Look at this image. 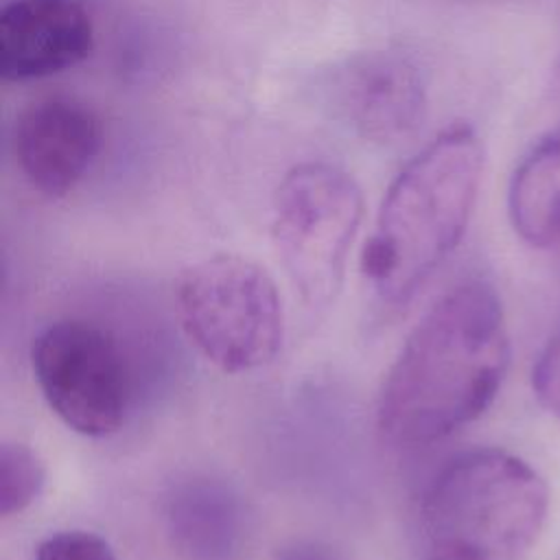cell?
<instances>
[{
  "label": "cell",
  "mask_w": 560,
  "mask_h": 560,
  "mask_svg": "<svg viewBox=\"0 0 560 560\" xmlns=\"http://www.w3.org/2000/svg\"><path fill=\"white\" fill-rule=\"evenodd\" d=\"M273 560H348L337 547L315 538H300L284 545Z\"/></svg>",
  "instance_id": "15"
},
{
  "label": "cell",
  "mask_w": 560,
  "mask_h": 560,
  "mask_svg": "<svg viewBox=\"0 0 560 560\" xmlns=\"http://www.w3.org/2000/svg\"><path fill=\"white\" fill-rule=\"evenodd\" d=\"M532 387L538 402L560 418V332L542 348L532 370Z\"/></svg>",
  "instance_id": "14"
},
{
  "label": "cell",
  "mask_w": 560,
  "mask_h": 560,
  "mask_svg": "<svg viewBox=\"0 0 560 560\" xmlns=\"http://www.w3.org/2000/svg\"><path fill=\"white\" fill-rule=\"evenodd\" d=\"M175 308L188 341L223 372L265 368L282 348L278 287L252 258L217 254L186 267L175 282Z\"/></svg>",
  "instance_id": "4"
},
{
  "label": "cell",
  "mask_w": 560,
  "mask_h": 560,
  "mask_svg": "<svg viewBox=\"0 0 560 560\" xmlns=\"http://www.w3.org/2000/svg\"><path fill=\"white\" fill-rule=\"evenodd\" d=\"M549 505L542 477L501 448L451 459L420 503L424 560H523Z\"/></svg>",
  "instance_id": "3"
},
{
  "label": "cell",
  "mask_w": 560,
  "mask_h": 560,
  "mask_svg": "<svg viewBox=\"0 0 560 560\" xmlns=\"http://www.w3.org/2000/svg\"><path fill=\"white\" fill-rule=\"evenodd\" d=\"M510 361L497 291L483 280L448 289L418 319L385 374L376 422L402 446L431 444L479 418Z\"/></svg>",
  "instance_id": "1"
},
{
  "label": "cell",
  "mask_w": 560,
  "mask_h": 560,
  "mask_svg": "<svg viewBox=\"0 0 560 560\" xmlns=\"http://www.w3.org/2000/svg\"><path fill=\"white\" fill-rule=\"evenodd\" d=\"M103 125L85 103L48 96L15 120L13 153L24 179L46 197L68 195L101 151Z\"/></svg>",
  "instance_id": "8"
},
{
  "label": "cell",
  "mask_w": 560,
  "mask_h": 560,
  "mask_svg": "<svg viewBox=\"0 0 560 560\" xmlns=\"http://www.w3.org/2000/svg\"><path fill=\"white\" fill-rule=\"evenodd\" d=\"M361 219V188L343 168L302 162L282 177L273 197L271 238L308 308L335 302Z\"/></svg>",
  "instance_id": "5"
},
{
  "label": "cell",
  "mask_w": 560,
  "mask_h": 560,
  "mask_svg": "<svg viewBox=\"0 0 560 560\" xmlns=\"http://www.w3.org/2000/svg\"><path fill=\"white\" fill-rule=\"evenodd\" d=\"M31 365L44 400L68 429L105 438L125 422L129 374L109 330L57 319L33 339Z\"/></svg>",
  "instance_id": "6"
},
{
  "label": "cell",
  "mask_w": 560,
  "mask_h": 560,
  "mask_svg": "<svg viewBox=\"0 0 560 560\" xmlns=\"http://www.w3.org/2000/svg\"><path fill=\"white\" fill-rule=\"evenodd\" d=\"M483 168V144L453 122L418 151L389 184L361 271L383 300L407 302L462 241Z\"/></svg>",
  "instance_id": "2"
},
{
  "label": "cell",
  "mask_w": 560,
  "mask_h": 560,
  "mask_svg": "<svg viewBox=\"0 0 560 560\" xmlns=\"http://www.w3.org/2000/svg\"><path fill=\"white\" fill-rule=\"evenodd\" d=\"M324 101L359 138L387 144L418 127L427 88L409 55L378 48L337 63L324 81Z\"/></svg>",
  "instance_id": "7"
},
{
  "label": "cell",
  "mask_w": 560,
  "mask_h": 560,
  "mask_svg": "<svg viewBox=\"0 0 560 560\" xmlns=\"http://www.w3.org/2000/svg\"><path fill=\"white\" fill-rule=\"evenodd\" d=\"M94 48L88 11L74 0H13L0 11V74L28 81L63 72Z\"/></svg>",
  "instance_id": "9"
},
{
  "label": "cell",
  "mask_w": 560,
  "mask_h": 560,
  "mask_svg": "<svg viewBox=\"0 0 560 560\" xmlns=\"http://www.w3.org/2000/svg\"><path fill=\"white\" fill-rule=\"evenodd\" d=\"M35 560H116L105 538L85 529L50 534L37 547Z\"/></svg>",
  "instance_id": "13"
},
{
  "label": "cell",
  "mask_w": 560,
  "mask_h": 560,
  "mask_svg": "<svg viewBox=\"0 0 560 560\" xmlns=\"http://www.w3.org/2000/svg\"><path fill=\"white\" fill-rule=\"evenodd\" d=\"M166 525L173 545L188 560H230L241 540L243 514L225 486L190 479L173 490Z\"/></svg>",
  "instance_id": "10"
},
{
  "label": "cell",
  "mask_w": 560,
  "mask_h": 560,
  "mask_svg": "<svg viewBox=\"0 0 560 560\" xmlns=\"http://www.w3.org/2000/svg\"><path fill=\"white\" fill-rule=\"evenodd\" d=\"M514 230L534 247L560 245V129L518 162L508 192Z\"/></svg>",
  "instance_id": "11"
},
{
  "label": "cell",
  "mask_w": 560,
  "mask_h": 560,
  "mask_svg": "<svg viewBox=\"0 0 560 560\" xmlns=\"http://www.w3.org/2000/svg\"><path fill=\"white\" fill-rule=\"evenodd\" d=\"M46 466L24 442L0 444V516L24 512L44 490Z\"/></svg>",
  "instance_id": "12"
}]
</instances>
